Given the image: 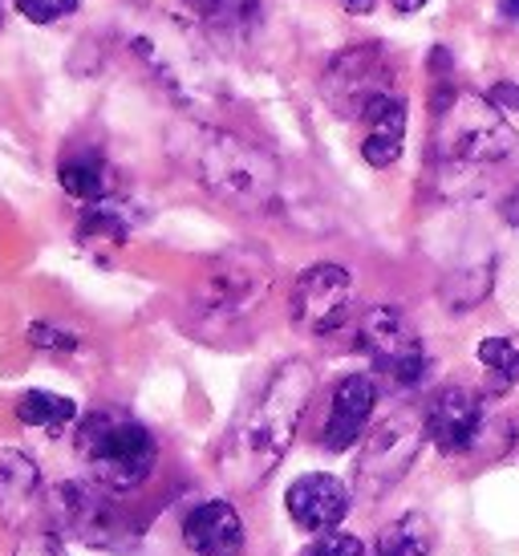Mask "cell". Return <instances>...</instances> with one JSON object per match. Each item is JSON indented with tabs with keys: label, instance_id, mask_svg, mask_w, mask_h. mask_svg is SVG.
I'll use <instances>...</instances> for the list:
<instances>
[{
	"label": "cell",
	"instance_id": "obj_1",
	"mask_svg": "<svg viewBox=\"0 0 519 556\" xmlns=\"http://www.w3.org/2000/svg\"><path fill=\"white\" fill-rule=\"evenodd\" d=\"M313 382H317V374L308 362L301 357L284 362L228 431L224 447H219V476L244 492L273 476L296 439V427L313 399Z\"/></svg>",
	"mask_w": 519,
	"mask_h": 556
},
{
	"label": "cell",
	"instance_id": "obj_2",
	"mask_svg": "<svg viewBox=\"0 0 519 556\" xmlns=\"http://www.w3.org/2000/svg\"><path fill=\"white\" fill-rule=\"evenodd\" d=\"M434 98V167L443 195L467 200L488 187L491 170L507 167L519 155V135L511 130L491 98L458 93L439 86Z\"/></svg>",
	"mask_w": 519,
	"mask_h": 556
},
{
	"label": "cell",
	"instance_id": "obj_3",
	"mask_svg": "<svg viewBox=\"0 0 519 556\" xmlns=\"http://www.w3.org/2000/svg\"><path fill=\"white\" fill-rule=\"evenodd\" d=\"M183 159L191 175L203 184V191H212L215 200L236 207V212L260 216L280 195V167H276V159L268 151H260L256 142L231 135V130L195 126L187 135Z\"/></svg>",
	"mask_w": 519,
	"mask_h": 556
},
{
	"label": "cell",
	"instance_id": "obj_4",
	"mask_svg": "<svg viewBox=\"0 0 519 556\" xmlns=\"http://www.w3.org/2000/svg\"><path fill=\"white\" fill-rule=\"evenodd\" d=\"M273 293V264L260 248H231L215 256L203 285L195 289L191 313L203 338H231Z\"/></svg>",
	"mask_w": 519,
	"mask_h": 556
},
{
	"label": "cell",
	"instance_id": "obj_5",
	"mask_svg": "<svg viewBox=\"0 0 519 556\" xmlns=\"http://www.w3.org/2000/svg\"><path fill=\"white\" fill-rule=\"evenodd\" d=\"M77 455L90 467V479L98 488L135 492L159 464V443L138 418L123 410H93L77 422Z\"/></svg>",
	"mask_w": 519,
	"mask_h": 556
},
{
	"label": "cell",
	"instance_id": "obj_6",
	"mask_svg": "<svg viewBox=\"0 0 519 556\" xmlns=\"http://www.w3.org/2000/svg\"><path fill=\"white\" fill-rule=\"evenodd\" d=\"M357 345L374 362V370L397 390H414L427 378V345L397 305H378L357 321Z\"/></svg>",
	"mask_w": 519,
	"mask_h": 556
},
{
	"label": "cell",
	"instance_id": "obj_7",
	"mask_svg": "<svg viewBox=\"0 0 519 556\" xmlns=\"http://www.w3.org/2000/svg\"><path fill=\"white\" fill-rule=\"evenodd\" d=\"M427 427L414 415H394L385 418L382 427H374L366 439V447L357 451V467H353V492L362 500H382L390 488L402 483V476L414 467L418 451H422Z\"/></svg>",
	"mask_w": 519,
	"mask_h": 556
},
{
	"label": "cell",
	"instance_id": "obj_8",
	"mask_svg": "<svg viewBox=\"0 0 519 556\" xmlns=\"http://www.w3.org/2000/svg\"><path fill=\"white\" fill-rule=\"evenodd\" d=\"M289 317L313 338L337 333L353 317V277L341 264H313L292 285Z\"/></svg>",
	"mask_w": 519,
	"mask_h": 556
},
{
	"label": "cell",
	"instance_id": "obj_9",
	"mask_svg": "<svg viewBox=\"0 0 519 556\" xmlns=\"http://www.w3.org/2000/svg\"><path fill=\"white\" fill-rule=\"evenodd\" d=\"M53 525L62 536H74L93 548H114V541L123 536L118 511L93 483H62L53 492Z\"/></svg>",
	"mask_w": 519,
	"mask_h": 556
},
{
	"label": "cell",
	"instance_id": "obj_10",
	"mask_svg": "<svg viewBox=\"0 0 519 556\" xmlns=\"http://www.w3.org/2000/svg\"><path fill=\"white\" fill-rule=\"evenodd\" d=\"M385 90H394V86H390V62L382 58L378 46H362L341 53L333 62V70H329V78H325L329 102L341 114H350V118H357L366 110L369 98H378Z\"/></svg>",
	"mask_w": 519,
	"mask_h": 556
},
{
	"label": "cell",
	"instance_id": "obj_11",
	"mask_svg": "<svg viewBox=\"0 0 519 556\" xmlns=\"http://www.w3.org/2000/svg\"><path fill=\"white\" fill-rule=\"evenodd\" d=\"M483 418L488 415H483V402L474 390L446 387L430 399L422 427H427V439L443 455H467L483 434Z\"/></svg>",
	"mask_w": 519,
	"mask_h": 556
},
{
	"label": "cell",
	"instance_id": "obj_12",
	"mask_svg": "<svg viewBox=\"0 0 519 556\" xmlns=\"http://www.w3.org/2000/svg\"><path fill=\"white\" fill-rule=\"evenodd\" d=\"M284 504H289V516L296 528H305V532H329V528H337L350 516L353 495L333 476H301L289 488Z\"/></svg>",
	"mask_w": 519,
	"mask_h": 556
},
{
	"label": "cell",
	"instance_id": "obj_13",
	"mask_svg": "<svg viewBox=\"0 0 519 556\" xmlns=\"http://www.w3.org/2000/svg\"><path fill=\"white\" fill-rule=\"evenodd\" d=\"M374 406H378V387H374V378L369 374H350V378H341V387L333 394V410H329V422H325L321 431V447L325 451H350L362 431H366L369 415H374Z\"/></svg>",
	"mask_w": 519,
	"mask_h": 556
},
{
	"label": "cell",
	"instance_id": "obj_14",
	"mask_svg": "<svg viewBox=\"0 0 519 556\" xmlns=\"http://www.w3.org/2000/svg\"><path fill=\"white\" fill-rule=\"evenodd\" d=\"M183 544L195 556H240L244 548V520L228 500H207L187 511Z\"/></svg>",
	"mask_w": 519,
	"mask_h": 556
},
{
	"label": "cell",
	"instance_id": "obj_15",
	"mask_svg": "<svg viewBox=\"0 0 519 556\" xmlns=\"http://www.w3.org/2000/svg\"><path fill=\"white\" fill-rule=\"evenodd\" d=\"M41 508V467L25 451H0V525L25 528Z\"/></svg>",
	"mask_w": 519,
	"mask_h": 556
},
{
	"label": "cell",
	"instance_id": "obj_16",
	"mask_svg": "<svg viewBox=\"0 0 519 556\" xmlns=\"http://www.w3.org/2000/svg\"><path fill=\"white\" fill-rule=\"evenodd\" d=\"M357 123H366V139H362V159L369 167H390L402 155V139H406V106L394 90L369 98L366 110L357 114Z\"/></svg>",
	"mask_w": 519,
	"mask_h": 556
},
{
	"label": "cell",
	"instance_id": "obj_17",
	"mask_svg": "<svg viewBox=\"0 0 519 556\" xmlns=\"http://www.w3.org/2000/svg\"><path fill=\"white\" fill-rule=\"evenodd\" d=\"M58 179H62L65 195H74V200H81V203H102L110 191H114V179H110L106 159L93 155V151H81V155L62 159Z\"/></svg>",
	"mask_w": 519,
	"mask_h": 556
},
{
	"label": "cell",
	"instance_id": "obj_18",
	"mask_svg": "<svg viewBox=\"0 0 519 556\" xmlns=\"http://www.w3.org/2000/svg\"><path fill=\"white\" fill-rule=\"evenodd\" d=\"M187 9L215 33L244 37L260 25V0H183Z\"/></svg>",
	"mask_w": 519,
	"mask_h": 556
},
{
	"label": "cell",
	"instance_id": "obj_19",
	"mask_svg": "<svg viewBox=\"0 0 519 556\" xmlns=\"http://www.w3.org/2000/svg\"><path fill=\"white\" fill-rule=\"evenodd\" d=\"M16 418L25 427H37V431H62L77 418V406L62 394H49V390H25L16 399Z\"/></svg>",
	"mask_w": 519,
	"mask_h": 556
},
{
	"label": "cell",
	"instance_id": "obj_20",
	"mask_svg": "<svg viewBox=\"0 0 519 556\" xmlns=\"http://www.w3.org/2000/svg\"><path fill=\"white\" fill-rule=\"evenodd\" d=\"M430 548H434L430 520H422V516H402L390 528H382V536L374 544V556H430Z\"/></svg>",
	"mask_w": 519,
	"mask_h": 556
},
{
	"label": "cell",
	"instance_id": "obj_21",
	"mask_svg": "<svg viewBox=\"0 0 519 556\" xmlns=\"http://www.w3.org/2000/svg\"><path fill=\"white\" fill-rule=\"evenodd\" d=\"M488 293H491V264L458 268V273H451V277L443 280V289H439V296H443V305L451 313L474 309Z\"/></svg>",
	"mask_w": 519,
	"mask_h": 556
},
{
	"label": "cell",
	"instance_id": "obj_22",
	"mask_svg": "<svg viewBox=\"0 0 519 556\" xmlns=\"http://www.w3.org/2000/svg\"><path fill=\"white\" fill-rule=\"evenodd\" d=\"M474 354H479V362L495 374V382H499V387H516V382H519V345H516V341L483 338Z\"/></svg>",
	"mask_w": 519,
	"mask_h": 556
},
{
	"label": "cell",
	"instance_id": "obj_23",
	"mask_svg": "<svg viewBox=\"0 0 519 556\" xmlns=\"http://www.w3.org/2000/svg\"><path fill=\"white\" fill-rule=\"evenodd\" d=\"M81 0H16V13L33 25H58L65 16H74Z\"/></svg>",
	"mask_w": 519,
	"mask_h": 556
},
{
	"label": "cell",
	"instance_id": "obj_24",
	"mask_svg": "<svg viewBox=\"0 0 519 556\" xmlns=\"http://www.w3.org/2000/svg\"><path fill=\"white\" fill-rule=\"evenodd\" d=\"M77 236L81 240H93V236H106V240H123L126 236V224L118 212H110V207H90L86 216H81V224H77Z\"/></svg>",
	"mask_w": 519,
	"mask_h": 556
},
{
	"label": "cell",
	"instance_id": "obj_25",
	"mask_svg": "<svg viewBox=\"0 0 519 556\" xmlns=\"http://www.w3.org/2000/svg\"><path fill=\"white\" fill-rule=\"evenodd\" d=\"M301 556H366V544L357 541L353 532H333V528H329V532H321Z\"/></svg>",
	"mask_w": 519,
	"mask_h": 556
},
{
	"label": "cell",
	"instance_id": "obj_26",
	"mask_svg": "<svg viewBox=\"0 0 519 556\" xmlns=\"http://www.w3.org/2000/svg\"><path fill=\"white\" fill-rule=\"evenodd\" d=\"M29 341L37 345V350H58V354H74L77 350L74 333H65V329H58V325H33Z\"/></svg>",
	"mask_w": 519,
	"mask_h": 556
},
{
	"label": "cell",
	"instance_id": "obj_27",
	"mask_svg": "<svg viewBox=\"0 0 519 556\" xmlns=\"http://www.w3.org/2000/svg\"><path fill=\"white\" fill-rule=\"evenodd\" d=\"M62 541H65V536L53 528V532H41V536H33V541L21 544V548H16V556H69Z\"/></svg>",
	"mask_w": 519,
	"mask_h": 556
},
{
	"label": "cell",
	"instance_id": "obj_28",
	"mask_svg": "<svg viewBox=\"0 0 519 556\" xmlns=\"http://www.w3.org/2000/svg\"><path fill=\"white\" fill-rule=\"evenodd\" d=\"M491 102H499V106L519 110V86H511V81H499V86L491 90Z\"/></svg>",
	"mask_w": 519,
	"mask_h": 556
},
{
	"label": "cell",
	"instance_id": "obj_29",
	"mask_svg": "<svg viewBox=\"0 0 519 556\" xmlns=\"http://www.w3.org/2000/svg\"><path fill=\"white\" fill-rule=\"evenodd\" d=\"M499 212H504V219L511 224V228H519V187L511 191V195H507L504 203H499Z\"/></svg>",
	"mask_w": 519,
	"mask_h": 556
},
{
	"label": "cell",
	"instance_id": "obj_30",
	"mask_svg": "<svg viewBox=\"0 0 519 556\" xmlns=\"http://www.w3.org/2000/svg\"><path fill=\"white\" fill-rule=\"evenodd\" d=\"M341 9L353 13V16H366L369 9H374V0H341Z\"/></svg>",
	"mask_w": 519,
	"mask_h": 556
},
{
	"label": "cell",
	"instance_id": "obj_31",
	"mask_svg": "<svg viewBox=\"0 0 519 556\" xmlns=\"http://www.w3.org/2000/svg\"><path fill=\"white\" fill-rule=\"evenodd\" d=\"M390 4H394L397 13H418V9L427 4V0H390Z\"/></svg>",
	"mask_w": 519,
	"mask_h": 556
},
{
	"label": "cell",
	"instance_id": "obj_32",
	"mask_svg": "<svg viewBox=\"0 0 519 556\" xmlns=\"http://www.w3.org/2000/svg\"><path fill=\"white\" fill-rule=\"evenodd\" d=\"M499 16H519V0H504V4H499Z\"/></svg>",
	"mask_w": 519,
	"mask_h": 556
},
{
	"label": "cell",
	"instance_id": "obj_33",
	"mask_svg": "<svg viewBox=\"0 0 519 556\" xmlns=\"http://www.w3.org/2000/svg\"><path fill=\"white\" fill-rule=\"evenodd\" d=\"M0 25H4V0H0Z\"/></svg>",
	"mask_w": 519,
	"mask_h": 556
}]
</instances>
